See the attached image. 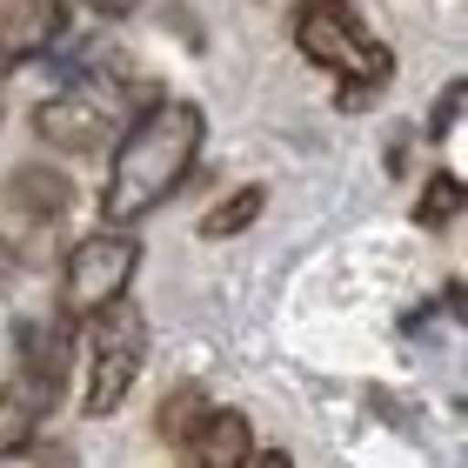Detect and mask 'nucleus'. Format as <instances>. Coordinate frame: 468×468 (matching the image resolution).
I'll list each match as a JSON object with an SVG mask.
<instances>
[{
	"mask_svg": "<svg viewBox=\"0 0 468 468\" xmlns=\"http://www.w3.org/2000/svg\"><path fill=\"white\" fill-rule=\"evenodd\" d=\"M201 141H207V114L195 101H154V108H141L114 141L108 187H101V221L127 228V221L154 215V207L187 181Z\"/></svg>",
	"mask_w": 468,
	"mask_h": 468,
	"instance_id": "obj_1",
	"label": "nucleus"
},
{
	"mask_svg": "<svg viewBox=\"0 0 468 468\" xmlns=\"http://www.w3.org/2000/svg\"><path fill=\"white\" fill-rule=\"evenodd\" d=\"M294 48H302V60H314L322 74L342 80L348 108L361 94H375V88L395 80L388 40H375L368 20H361L348 0H302V7H294Z\"/></svg>",
	"mask_w": 468,
	"mask_h": 468,
	"instance_id": "obj_2",
	"label": "nucleus"
},
{
	"mask_svg": "<svg viewBox=\"0 0 468 468\" xmlns=\"http://www.w3.org/2000/svg\"><path fill=\"white\" fill-rule=\"evenodd\" d=\"M60 381H68V322L60 328H20V361L0 381V455L34 449V435L48 429Z\"/></svg>",
	"mask_w": 468,
	"mask_h": 468,
	"instance_id": "obj_3",
	"label": "nucleus"
},
{
	"mask_svg": "<svg viewBox=\"0 0 468 468\" xmlns=\"http://www.w3.org/2000/svg\"><path fill=\"white\" fill-rule=\"evenodd\" d=\"M141 268V241L134 228H94L88 241H74L68 268H60V322H94L114 302H127V282Z\"/></svg>",
	"mask_w": 468,
	"mask_h": 468,
	"instance_id": "obj_4",
	"label": "nucleus"
},
{
	"mask_svg": "<svg viewBox=\"0 0 468 468\" xmlns=\"http://www.w3.org/2000/svg\"><path fill=\"white\" fill-rule=\"evenodd\" d=\"M127 121V88L108 74H80L68 80L60 94L40 101L34 114V134L54 147V154H94V147H108Z\"/></svg>",
	"mask_w": 468,
	"mask_h": 468,
	"instance_id": "obj_5",
	"label": "nucleus"
},
{
	"mask_svg": "<svg viewBox=\"0 0 468 468\" xmlns=\"http://www.w3.org/2000/svg\"><path fill=\"white\" fill-rule=\"evenodd\" d=\"M141 361H147V314L134 302H114L108 314H94L88 322V395H80V409L94 421L114 415L134 395Z\"/></svg>",
	"mask_w": 468,
	"mask_h": 468,
	"instance_id": "obj_6",
	"label": "nucleus"
},
{
	"mask_svg": "<svg viewBox=\"0 0 468 468\" xmlns=\"http://www.w3.org/2000/svg\"><path fill=\"white\" fill-rule=\"evenodd\" d=\"M68 27V0H0V74L54 48Z\"/></svg>",
	"mask_w": 468,
	"mask_h": 468,
	"instance_id": "obj_7",
	"label": "nucleus"
},
{
	"mask_svg": "<svg viewBox=\"0 0 468 468\" xmlns=\"http://www.w3.org/2000/svg\"><path fill=\"white\" fill-rule=\"evenodd\" d=\"M187 468H241L254 455V429H248V415L241 409H215L201 421V435L187 441Z\"/></svg>",
	"mask_w": 468,
	"mask_h": 468,
	"instance_id": "obj_8",
	"label": "nucleus"
},
{
	"mask_svg": "<svg viewBox=\"0 0 468 468\" xmlns=\"http://www.w3.org/2000/svg\"><path fill=\"white\" fill-rule=\"evenodd\" d=\"M7 201L27 221H60L68 201H74V181L54 175V167H14V175H7Z\"/></svg>",
	"mask_w": 468,
	"mask_h": 468,
	"instance_id": "obj_9",
	"label": "nucleus"
},
{
	"mask_svg": "<svg viewBox=\"0 0 468 468\" xmlns=\"http://www.w3.org/2000/svg\"><path fill=\"white\" fill-rule=\"evenodd\" d=\"M207 415H215V395H207L201 381H181V388L154 409V435L167 441V449H187V441L201 435V421H207Z\"/></svg>",
	"mask_w": 468,
	"mask_h": 468,
	"instance_id": "obj_10",
	"label": "nucleus"
},
{
	"mask_svg": "<svg viewBox=\"0 0 468 468\" xmlns=\"http://www.w3.org/2000/svg\"><path fill=\"white\" fill-rule=\"evenodd\" d=\"M261 207H268V187H254V181L234 187L228 201H215L201 215V241H234V234H248L254 221H261Z\"/></svg>",
	"mask_w": 468,
	"mask_h": 468,
	"instance_id": "obj_11",
	"label": "nucleus"
},
{
	"mask_svg": "<svg viewBox=\"0 0 468 468\" xmlns=\"http://www.w3.org/2000/svg\"><path fill=\"white\" fill-rule=\"evenodd\" d=\"M462 201H468V187H462L455 167H429V187H421V201H415V221L429 234H449L462 221Z\"/></svg>",
	"mask_w": 468,
	"mask_h": 468,
	"instance_id": "obj_12",
	"label": "nucleus"
},
{
	"mask_svg": "<svg viewBox=\"0 0 468 468\" xmlns=\"http://www.w3.org/2000/svg\"><path fill=\"white\" fill-rule=\"evenodd\" d=\"M455 121H462V80H449L441 88V101H435V121H429V134L441 141V134H455Z\"/></svg>",
	"mask_w": 468,
	"mask_h": 468,
	"instance_id": "obj_13",
	"label": "nucleus"
},
{
	"mask_svg": "<svg viewBox=\"0 0 468 468\" xmlns=\"http://www.w3.org/2000/svg\"><path fill=\"white\" fill-rule=\"evenodd\" d=\"M88 7H94L101 20H127V14H134V7H141V0H88Z\"/></svg>",
	"mask_w": 468,
	"mask_h": 468,
	"instance_id": "obj_14",
	"label": "nucleus"
},
{
	"mask_svg": "<svg viewBox=\"0 0 468 468\" xmlns=\"http://www.w3.org/2000/svg\"><path fill=\"white\" fill-rule=\"evenodd\" d=\"M241 468H294V462H288V449H254Z\"/></svg>",
	"mask_w": 468,
	"mask_h": 468,
	"instance_id": "obj_15",
	"label": "nucleus"
},
{
	"mask_svg": "<svg viewBox=\"0 0 468 468\" xmlns=\"http://www.w3.org/2000/svg\"><path fill=\"white\" fill-rule=\"evenodd\" d=\"M7 274H14V248L0 241V282H7Z\"/></svg>",
	"mask_w": 468,
	"mask_h": 468,
	"instance_id": "obj_16",
	"label": "nucleus"
}]
</instances>
